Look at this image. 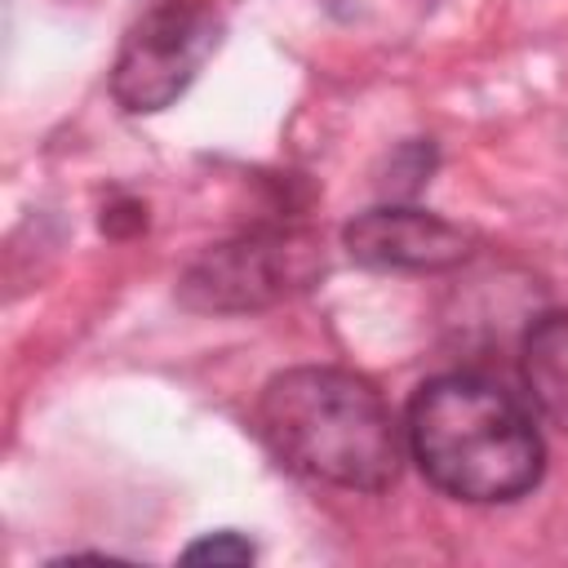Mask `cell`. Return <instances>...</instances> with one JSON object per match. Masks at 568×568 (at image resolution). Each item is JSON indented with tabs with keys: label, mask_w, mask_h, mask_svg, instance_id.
I'll return each instance as SVG.
<instances>
[{
	"label": "cell",
	"mask_w": 568,
	"mask_h": 568,
	"mask_svg": "<svg viewBox=\"0 0 568 568\" xmlns=\"http://www.w3.org/2000/svg\"><path fill=\"white\" fill-rule=\"evenodd\" d=\"M257 430L284 466L355 493L390 488L408 448L382 390L328 364L275 373L257 399Z\"/></svg>",
	"instance_id": "cell-1"
},
{
	"label": "cell",
	"mask_w": 568,
	"mask_h": 568,
	"mask_svg": "<svg viewBox=\"0 0 568 568\" xmlns=\"http://www.w3.org/2000/svg\"><path fill=\"white\" fill-rule=\"evenodd\" d=\"M408 453L457 501H515L537 488L546 448L528 413L488 377L444 373L408 399Z\"/></svg>",
	"instance_id": "cell-2"
},
{
	"label": "cell",
	"mask_w": 568,
	"mask_h": 568,
	"mask_svg": "<svg viewBox=\"0 0 568 568\" xmlns=\"http://www.w3.org/2000/svg\"><path fill=\"white\" fill-rule=\"evenodd\" d=\"M328 271L324 240L302 226H262L204 248L178 280V302L204 315H244L288 302Z\"/></svg>",
	"instance_id": "cell-3"
},
{
	"label": "cell",
	"mask_w": 568,
	"mask_h": 568,
	"mask_svg": "<svg viewBox=\"0 0 568 568\" xmlns=\"http://www.w3.org/2000/svg\"><path fill=\"white\" fill-rule=\"evenodd\" d=\"M222 44V18L209 0H164L133 22L111 67V93L124 111L151 115L178 102Z\"/></svg>",
	"instance_id": "cell-4"
},
{
	"label": "cell",
	"mask_w": 568,
	"mask_h": 568,
	"mask_svg": "<svg viewBox=\"0 0 568 568\" xmlns=\"http://www.w3.org/2000/svg\"><path fill=\"white\" fill-rule=\"evenodd\" d=\"M346 253L368 271H448L470 257V235L413 204H377L346 222Z\"/></svg>",
	"instance_id": "cell-5"
},
{
	"label": "cell",
	"mask_w": 568,
	"mask_h": 568,
	"mask_svg": "<svg viewBox=\"0 0 568 568\" xmlns=\"http://www.w3.org/2000/svg\"><path fill=\"white\" fill-rule=\"evenodd\" d=\"M524 382L537 408L568 435V311H546L524 333Z\"/></svg>",
	"instance_id": "cell-6"
},
{
	"label": "cell",
	"mask_w": 568,
	"mask_h": 568,
	"mask_svg": "<svg viewBox=\"0 0 568 568\" xmlns=\"http://www.w3.org/2000/svg\"><path fill=\"white\" fill-rule=\"evenodd\" d=\"M257 546L235 532V528H222V532H204L200 541H191L182 550V564H253Z\"/></svg>",
	"instance_id": "cell-7"
}]
</instances>
